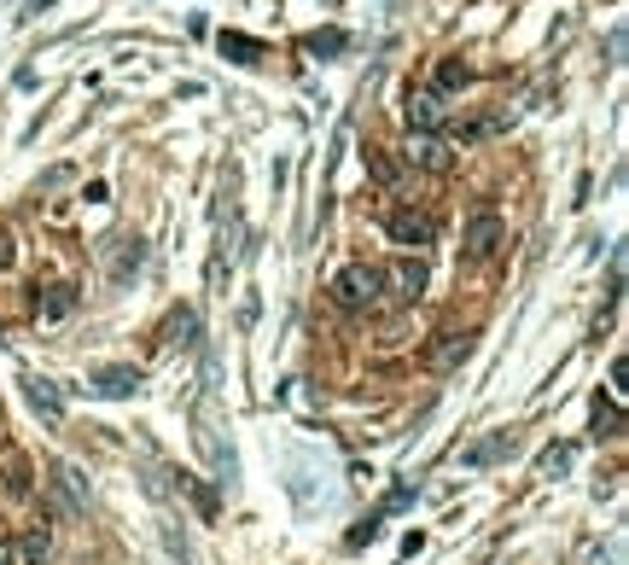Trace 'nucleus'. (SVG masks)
Segmentation results:
<instances>
[{"instance_id": "nucleus-1", "label": "nucleus", "mask_w": 629, "mask_h": 565, "mask_svg": "<svg viewBox=\"0 0 629 565\" xmlns=\"http://www.w3.org/2000/svg\"><path fill=\"white\" fill-rule=\"evenodd\" d=\"M332 298L344 303V309H373V303L385 298V274H379L373 263L338 268V280H332Z\"/></svg>"}, {"instance_id": "nucleus-2", "label": "nucleus", "mask_w": 629, "mask_h": 565, "mask_svg": "<svg viewBox=\"0 0 629 565\" xmlns=\"http://www.w3.org/2000/svg\"><path fill=\"white\" fill-rule=\"evenodd\" d=\"M402 117H408V129L426 134V140H431L437 129H449V105H443V94H437V88H408Z\"/></svg>"}, {"instance_id": "nucleus-3", "label": "nucleus", "mask_w": 629, "mask_h": 565, "mask_svg": "<svg viewBox=\"0 0 629 565\" xmlns=\"http://www.w3.org/2000/svg\"><path fill=\"white\" fill-rule=\"evenodd\" d=\"M385 233H391L397 245H408V251H420V245H431V239H437V222H431L426 210H408V204H402V210H391V216H385Z\"/></svg>"}, {"instance_id": "nucleus-4", "label": "nucleus", "mask_w": 629, "mask_h": 565, "mask_svg": "<svg viewBox=\"0 0 629 565\" xmlns=\"http://www.w3.org/2000/svg\"><path fill=\"white\" fill-rule=\"evenodd\" d=\"M385 274V292H391V303H414L420 292H426V263L420 257H397L391 268H379Z\"/></svg>"}, {"instance_id": "nucleus-5", "label": "nucleus", "mask_w": 629, "mask_h": 565, "mask_svg": "<svg viewBox=\"0 0 629 565\" xmlns=\"http://www.w3.org/2000/svg\"><path fill=\"white\" fill-rule=\"evenodd\" d=\"M507 239L496 210H472V222H466V257L472 263H484V257H496V245Z\"/></svg>"}, {"instance_id": "nucleus-6", "label": "nucleus", "mask_w": 629, "mask_h": 565, "mask_svg": "<svg viewBox=\"0 0 629 565\" xmlns=\"http://www.w3.org/2000/svg\"><path fill=\"white\" fill-rule=\"evenodd\" d=\"M513 449H519V437H513V432H490V437H478L472 449H461V466H466V472H478V466L507 461Z\"/></svg>"}, {"instance_id": "nucleus-7", "label": "nucleus", "mask_w": 629, "mask_h": 565, "mask_svg": "<svg viewBox=\"0 0 629 565\" xmlns=\"http://www.w3.org/2000/svg\"><path fill=\"white\" fill-rule=\"evenodd\" d=\"M140 385H146V379H140V367H100V373H94V391H100V397H134V391H140Z\"/></svg>"}, {"instance_id": "nucleus-8", "label": "nucleus", "mask_w": 629, "mask_h": 565, "mask_svg": "<svg viewBox=\"0 0 629 565\" xmlns=\"http://www.w3.org/2000/svg\"><path fill=\"white\" fill-rule=\"evenodd\" d=\"M222 53H228L233 65H257L268 47L257 41V35H239V30H222Z\"/></svg>"}, {"instance_id": "nucleus-9", "label": "nucleus", "mask_w": 629, "mask_h": 565, "mask_svg": "<svg viewBox=\"0 0 629 565\" xmlns=\"http://www.w3.org/2000/svg\"><path fill=\"white\" fill-rule=\"evenodd\" d=\"M24 385H30L35 414H47V420H65V397L53 391V379H24Z\"/></svg>"}, {"instance_id": "nucleus-10", "label": "nucleus", "mask_w": 629, "mask_h": 565, "mask_svg": "<svg viewBox=\"0 0 629 565\" xmlns=\"http://www.w3.org/2000/svg\"><path fill=\"white\" fill-rule=\"evenodd\" d=\"M140 263H146V245H140V239H123V251H117V263H111V286H123L129 274H140Z\"/></svg>"}, {"instance_id": "nucleus-11", "label": "nucleus", "mask_w": 629, "mask_h": 565, "mask_svg": "<svg viewBox=\"0 0 629 565\" xmlns=\"http://www.w3.org/2000/svg\"><path fill=\"white\" fill-rule=\"evenodd\" d=\"M408 158H414V164H420V169H431V175H443V169L455 164V158H449V146H443V140H420V146H414V152H408Z\"/></svg>"}, {"instance_id": "nucleus-12", "label": "nucleus", "mask_w": 629, "mask_h": 565, "mask_svg": "<svg viewBox=\"0 0 629 565\" xmlns=\"http://www.w3.org/2000/svg\"><path fill=\"white\" fill-rule=\"evenodd\" d=\"M70 309H76V286H47V298H41V315H47V321H65Z\"/></svg>"}, {"instance_id": "nucleus-13", "label": "nucleus", "mask_w": 629, "mask_h": 565, "mask_svg": "<svg viewBox=\"0 0 629 565\" xmlns=\"http://www.w3.org/2000/svg\"><path fill=\"white\" fill-rule=\"evenodd\" d=\"M466 356H472V338H466V333H449L437 350H431V362H437V367H455V362H466Z\"/></svg>"}, {"instance_id": "nucleus-14", "label": "nucleus", "mask_w": 629, "mask_h": 565, "mask_svg": "<svg viewBox=\"0 0 629 565\" xmlns=\"http://www.w3.org/2000/svg\"><path fill=\"white\" fill-rule=\"evenodd\" d=\"M164 344H193V333H199V315H193V309H175V315H169V327H164Z\"/></svg>"}, {"instance_id": "nucleus-15", "label": "nucleus", "mask_w": 629, "mask_h": 565, "mask_svg": "<svg viewBox=\"0 0 629 565\" xmlns=\"http://www.w3.org/2000/svg\"><path fill=\"white\" fill-rule=\"evenodd\" d=\"M501 129H507V117H501V111H484V117H472L461 129V140L472 146V140H490V134H501Z\"/></svg>"}, {"instance_id": "nucleus-16", "label": "nucleus", "mask_w": 629, "mask_h": 565, "mask_svg": "<svg viewBox=\"0 0 629 565\" xmlns=\"http://www.w3.org/2000/svg\"><path fill=\"white\" fill-rule=\"evenodd\" d=\"M367 169H373V181H379V187H391V181H397V175H402V164H397V158H391V152H379V146L367 152Z\"/></svg>"}, {"instance_id": "nucleus-17", "label": "nucleus", "mask_w": 629, "mask_h": 565, "mask_svg": "<svg viewBox=\"0 0 629 565\" xmlns=\"http://www.w3.org/2000/svg\"><path fill=\"white\" fill-rule=\"evenodd\" d=\"M466 82H472V70H466L461 59H443V65H437V94H449V88H466Z\"/></svg>"}, {"instance_id": "nucleus-18", "label": "nucleus", "mask_w": 629, "mask_h": 565, "mask_svg": "<svg viewBox=\"0 0 629 565\" xmlns=\"http://www.w3.org/2000/svg\"><path fill=\"white\" fill-rule=\"evenodd\" d=\"M30 490H35V484H30V466H24V461H6V496L24 501Z\"/></svg>"}, {"instance_id": "nucleus-19", "label": "nucleus", "mask_w": 629, "mask_h": 565, "mask_svg": "<svg viewBox=\"0 0 629 565\" xmlns=\"http://www.w3.org/2000/svg\"><path fill=\"white\" fill-rule=\"evenodd\" d=\"M303 47H309V53H344V47H350V35H344V30H315Z\"/></svg>"}, {"instance_id": "nucleus-20", "label": "nucleus", "mask_w": 629, "mask_h": 565, "mask_svg": "<svg viewBox=\"0 0 629 565\" xmlns=\"http://www.w3.org/2000/svg\"><path fill=\"white\" fill-rule=\"evenodd\" d=\"M181 490H193V501H199V513H204V519H216V490H204L199 478H187V472H181Z\"/></svg>"}, {"instance_id": "nucleus-21", "label": "nucleus", "mask_w": 629, "mask_h": 565, "mask_svg": "<svg viewBox=\"0 0 629 565\" xmlns=\"http://www.w3.org/2000/svg\"><path fill=\"white\" fill-rule=\"evenodd\" d=\"M47 548H53V536H47V531H30V536H24V560H30V565L47 560Z\"/></svg>"}, {"instance_id": "nucleus-22", "label": "nucleus", "mask_w": 629, "mask_h": 565, "mask_svg": "<svg viewBox=\"0 0 629 565\" xmlns=\"http://www.w3.org/2000/svg\"><path fill=\"white\" fill-rule=\"evenodd\" d=\"M565 466H571V449H565V443H554V449H548V455H542V472H548V478H554V472H565Z\"/></svg>"}, {"instance_id": "nucleus-23", "label": "nucleus", "mask_w": 629, "mask_h": 565, "mask_svg": "<svg viewBox=\"0 0 629 565\" xmlns=\"http://www.w3.org/2000/svg\"><path fill=\"white\" fill-rule=\"evenodd\" d=\"M612 426H618V414H612V408H600V402H595V432H606V437H612Z\"/></svg>"}, {"instance_id": "nucleus-24", "label": "nucleus", "mask_w": 629, "mask_h": 565, "mask_svg": "<svg viewBox=\"0 0 629 565\" xmlns=\"http://www.w3.org/2000/svg\"><path fill=\"white\" fill-rule=\"evenodd\" d=\"M12 257H18L12 251V233H0V268H12Z\"/></svg>"}, {"instance_id": "nucleus-25", "label": "nucleus", "mask_w": 629, "mask_h": 565, "mask_svg": "<svg viewBox=\"0 0 629 565\" xmlns=\"http://www.w3.org/2000/svg\"><path fill=\"white\" fill-rule=\"evenodd\" d=\"M0 565H12V548H6V542H0Z\"/></svg>"}]
</instances>
